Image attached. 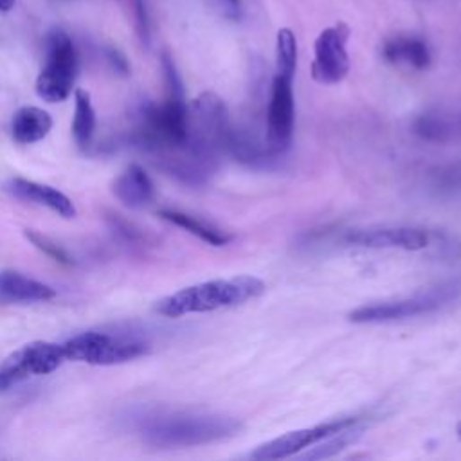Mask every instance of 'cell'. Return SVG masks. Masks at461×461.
<instances>
[{"label": "cell", "mask_w": 461, "mask_h": 461, "mask_svg": "<svg viewBox=\"0 0 461 461\" xmlns=\"http://www.w3.org/2000/svg\"><path fill=\"white\" fill-rule=\"evenodd\" d=\"M135 430L151 447L180 448L232 438L240 434L241 421L221 412L151 409L135 416Z\"/></svg>", "instance_id": "obj_1"}, {"label": "cell", "mask_w": 461, "mask_h": 461, "mask_svg": "<svg viewBox=\"0 0 461 461\" xmlns=\"http://www.w3.org/2000/svg\"><path fill=\"white\" fill-rule=\"evenodd\" d=\"M265 288V283L256 276H234L229 279L203 281L162 297L157 301L155 312L164 317H182L187 313L232 308L259 297Z\"/></svg>", "instance_id": "obj_2"}, {"label": "cell", "mask_w": 461, "mask_h": 461, "mask_svg": "<svg viewBox=\"0 0 461 461\" xmlns=\"http://www.w3.org/2000/svg\"><path fill=\"white\" fill-rule=\"evenodd\" d=\"M232 130L229 110L214 92H202L189 106L185 148L200 160L218 167L220 157L227 155Z\"/></svg>", "instance_id": "obj_3"}, {"label": "cell", "mask_w": 461, "mask_h": 461, "mask_svg": "<svg viewBox=\"0 0 461 461\" xmlns=\"http://www.w3.org/2000/svg\"><path fill=\"white\" fill-rule=\"evenodd\" d=\"M461 297V281L448 279L434 286L414 292L412 295L378 301L371 304H362L348 313V319L357 324H380L394 322L409 317L434 313Z\"/></svg>", "instance_id": "obj_4"}, {"label": "cell", "mask_w": 461, "mask_h": 461, "mask_svg": "<svg viewBox=\"0 0 461 461\" xmlns=\"http://www.w3.org/2000/svg\"><path fill=\"white\" fill-rule=\"evenodd\" d=\"M149 349L151 344L133 333L110 335L103 331H83L63 342V351L68 360L94 366L122 364L148 355Z\"/></svg>", "instance_id": "obj_5"}, {"label": "cell", "mask_w": 461, "mask_h": 461, "mask_svg": "<svg viewBox=\"0 0 461 461\" xmlns=\"http://www.w3.org/2000/svg\"><path fill=\"white\" fill-rule=\"evenodd\" d=\"M77 52L63 29H52L45 41V65L36 77V94L47 103H61L72 94Z\"/></svg>", "instance_id": "obj_6"}, {"label": "cell", "mask_w": 461, "mask_h": 461, "mask_svg": "<svg viewBox=\"0 0 461 461\" xmlns=\"http://www.w3.org/2000/svg\"><path fill=\"white\" fill-rule=\"evenodd\" d=\"M349 27L344 22H337L322 29L313 45L312 77L322 85L340 83L349 72L348 54Z\"/></svg>", "instance_id": "obj_7"}, {"label": "cell", "mask_w": 461, "mask_h": 461, "mask_svg": "<svg viewBox=\"0 0 461 461\" xmlns=\"http://www.w3.org/2000/svg\"><path fill=\"white\" fill-rule=\"evenodd\" d=\"M294 77L276 74L270 85V95L265 113V137L276 153L285 155L292 144L295 122Z\"/></svg>", "instance_id": "obj_8"}, {"label": "cell", "mask_w": 461, "mask_h": 461, "mask_svg": "<svg viewBox=\"0 0 461 461\" xmlns=\"http://www.w3.org/2000/svg\"><path fill=\"white\" fill-rule=\"evenodd\" d=\"M358 421H362V416H349V418H337V420H331L326 423H319V425L308 427V429L290 430V432L277 436V438L259 445L258 448H254L250 452V459L274 461V459H285V457L295 456L301 450H306L312 445L319 443L321 439H324L346 427H351Z\"/></svg>", "instance_id": "obj_9"}, {"label": "cell", "mask_w": 461, "mask_h": 461, "mask_svg": "<svg viewBox=\"0 0 461 461\" xmlns=\"http://www.w3.org/2000/svg\"><path fill=\"white\" fill-rule=\"evenodd\" d=\"M432 240L430 230L421 227H367L346 230L342 241L351 247L362 249H400V250H421Z\"/></svg>", "instance_id": "obj_10"}, {"label": "cell", "mask_w": 461, "mask_h": 461, "mask_svg": "<svg viewBox=\"0 0 461 461\" xmlns=\"http://www.w3.org/2000/svg\"><path fill=\"white\" fill-rule=\"evenodd\" d=\"M412 131L430 144H452L461 140V103L438 104L421 112L412 121Z\"/></svg>", "instance_id": "obj_11"}, {"label": "cell", "mask_w": 461, "mask_h": 461, "mask_svg": "<svg viewBox=\"0 0 461 461\" xmlns=\"http://www.w3.org/2000/svg\"><path fill=\"white\" fill-rule=\"evenodd\" d=\"M4 191L16 200H23V202H31V203L47 207L63 218H74L77 212L76 205L72 203V200L67 194H63L61 191H58L50 185L38 184V182L27 180V178H9L4 184Z\"/></svg>", "instance_id": "obj_12"}, {"label": "cell", "mask_w": 461, "mask_h": 461, "mask_svg": "<svg viewBox=\"0 0 461 461\" xmlns=\"http://www.w3.org/2000/svg\"><path fill=\"white\" fill-rule=\"evenodd\" d=\"M112 193L126 207L142 209L153 202L155 187L149 175L139 164H131L113 180Z\"/></svg>", "instance_id": "obj_13"}, {"label": "cell", "mask_w": 461, "mask_h": 461, "mask_svg": "<svg viewBox=\"0 0 461 461\" xmlns=\"http://www.w3.org/2000/svg\"><path fill=\"white\" fill-rule=\"evenodd\" d=\"M56 297V290L14 270L0 272V303H36Z\"/></svg>", "instance_id": "obj_14"}, {"label": "cell", "mask_w": 461, "mask_h": 461, "mask_svg": "<svg viewBox=\"0 0 461 461\" xmlns=\"http://www.w3.org/2000/svg\"><path fill=\"white\" fill-rule=\"evenodd\" d=\"M382 56L393 65H405L414 70H425L432 61L427 41L409 34L389 38L382 47Z\"/></svg>", "instance_id": "obj_15"}, {"label": "cell", "mask_w": 461, "mask_h": 461, "mask_svg": "<svg viewBox=\"0 0 461 461\" xmlns=\"http://www.w3.org/2000/svg\"><path fill=\"white\" fill-rule=\"evenodd\" d=\"M14 355L27 376L49 375L67 360L63 344L47 342V340H36V342L25 344L20 349H16Z\"/></svg>", "instance_id": "obj_16"}, {"label": "cell", "mask_w": 461, "mask_h": 461, "mask_svg": "<svg viewBox=\"0 0 461 461\" xmlns=\"http://www.w3.org/2000/svg\"><path fill=\"white\" fill-rule=\"evenodd\" d=\"M158 216L162 220H166V221H169V223L187 230L189 234L196 236L198 240H202V241H205V243H209L212 247H225V245H229L234 240V236L229 230L218 227L212 221H207V220L198 218V216H194L191 212H185V211L162 209V211H158Z\"/></svg>", "instance_id": "obj_17"}, {"label": "cell", "mask_w": 461, "mask_h": 461, "mask_svg": "<svg viewBox=\"0 0 461 461\" xmlns=\"http://www.w3.org/2000/svg\"><path fill=\"white\" fill-rule=\"evenodd\" d=\"M52 117L38 106H22L11 119V135L20 144H32L49 135Z\"/></svg>", "instance_id": "obj_18"}, {"label": "cell", "mask_w": 461, "mask_h": 461, "mask_svg": "<svg viewBox=\"0 0 461 461\" xmlns=\"http://www.w3.org/2000/svg\"><path fill=\"white\" fill-rule=\"evenodd\" d=\"M76 108H74V121H72V135L79 148H88L95 130V112L90 101V94L85 90H76L74 94Z\"/></svg>", "instance_id": "obj_19"}, {"label": "cell", "mask_w": 461, "mask_h": 461, "mask_svg": "<svg viewBox=\"0 0 461 461\" xmlns=\"http://www.w3.org/2000/svg\"><path fill=\"white\" fill-rule=\"evenodd\" d=\"M364 432V427H362V421L351 425V427H346L324 439H321L319 443L312 445V450L304 452L303 457L304 459H326V457H331L335 454H339L340 450H344L346 447L353 445Z\"/></svg>", "instance_id": "obj_20"}, {"label": "cell", "mask_w": 461, "mask_h": 461, "mask_svg": "<svg viewBox=\"0 0 461 461\" xmlns=\"http://www.w3.org/2000/svg\"><path fill=\"white\" fill-rule=\"evenodd\" d=\"M297 67V40L292 29L283 27L276 38V74L294 77Z\"/></svg>", "instance_id": "obj_21"}, {"label": "cell", "mask_w": 461, "mask_h": 461, "mask_svg": "<svg viewBox=\"0 0 461 461\" xmlns=\"http://www.w3.org/2000/svg\"><path fill=\"white\" fill-rule=\"evenodd\" d=\"M23 234H25V238H27L36 249H40L43 254H47V256L52 258L54 261L70 263V256H68L59 245H56L52 240H49L47 236H43V234H40V232H36V230H31V229H27Z\"/></svg>", "instance_id": "obj_22"}, {"label": "cell", "mask_w": 461, "mask_h": 461, "mask_svg": "<svg viewBox=\"0 0 461 461\" xmlns=\"http://www.w3.org/2000/svg\"><path fill=\"white\" fill-rule=\"evenodd\" d=\"M135 13H137V29H139L140 40L144 43H148L149 41V22H148L144 0H135Z\"/></svg>", "instance_id": "obj_23"}, {"label": "cell", "mask_w": 461, "mask_h": 461, "mask_svg": "<svg viewBox=\"0 0 461 461\" xmlns=\"http://www.w3.org/2000/svg\"><path fill=\"white\" fill-rule=\"evenodd\" d=\"M220 13L229 20H238L241 16V2L240 0H212Z\"/></svg>", "instance_id": "obj_24"}, {"label": "cell", "mask_w": 461, "mask_h": 461, "mask_svg": "<svg viewBox=\"0 0 461 461\" xmlns=\"http://www.w3.org/2000/svg\"><path fill=\"white\" fill-rule=\"evenodd\" d=\"M106 58H108V63L112 65V68H113L115 72H119V74H122V76H126V74L130 72V65H128L126 58H124L119 50L110 49V50L106 52Z\"/></svg>", "instance_id": "obj_25"}, {"label": "cell", "mask_w": 461, "mask_h": 461, "mask_svg": "<svg viewBox=\"0 0 461 461\" xmlns=\"http://www.w3.org/2000/svg\"><path fill=\"white\" fill-rule=\"evenodd\" d=\"M14 2L16 0H0V11H4V13L11 11L14 7Z\"/></svg>", "instance_id": "obj_26"}, {"label": "cell", "mask_w": 461, "mask_h": 461, "mask_svg": "<svg viewBox=\"0 0 461 461\" xmlns=\"http://www.w3.org/2000/svg\"><path fill=\"white\" fill-rule=\"evenodd\" d=\"M456 434H457V438L461 439V421L456 425Z\"/></svg>", "instance_id": "obj_27"}]
</instances>
